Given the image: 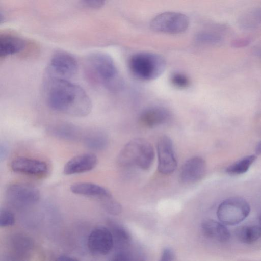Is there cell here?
<instances>
[{
    "label": "cell",
    "instance_id": "obj_8",
    "mask_svg": "<svg viewBox=\"0 0 261 261\" xmlns=\"http://www.w3.org/2000/svg\"><path fill=\"white\" fill-rule=\"evenodd\" d=\"M78 68L75 58L70 54L58 51L51 57L49 63L50 76L68 80L74 76Z\"/></svg>",
    "mask_w": 261,
    "mask_h": 261
},
{
    "label": "cell",
    "instance_id": "obj_34",
    "mask_svg": "<svg viewBox=\"0 0 261 261\" xmlns=\"http://www.w3.org/2000/svg\"><path fill=\"white\" fill-rule=\"evenodd\" d=\"M257 53L258 56L261 58V50H258Z\"/></svg>",
    "mask_w": 261,
    "mask_h": 261
},
{
    "label": "cell",
    "instance_id": "obj_26",
    "mask_svg": "<svg viewBox=\"0 0 261 261\" xmlns=\"http://www.w3.org/2000/svg\"><path fill=\"white\" fill-rule=\"evenodd\" d=\"M170 81L174 86L179 89L186 88L190 84L188 77L184 74L179 72L173 73L171 76Z\"/></svg>",
    "mask_w": 261,
    "mask_h": 261
},
{
    "label": "cell",
    "instance_id": "obj_17",
    "mask_svg": "<svg viewBox=\"0 0 261 261\" xmlns=\"http://www.w3.org/2000/svg\"><path fill=\"white\" fill-rule=\"evenodd\" d=\"M203 234L207 238L220 242L228 241L230 233L225 225L214 220H207L201 224Z\"/></svg>",
    "mask_w": 261,
    "mask_h": 261
},
{
    "label": "cell",
    "instance_id": "obj_21",
    "mask_svg": "<svg viewBox=\"0 0 261 261\" xmlns=\"http://www.w3.org/2000/svg\"><path fill=\"white\" fill-rule=\"evenodd\" d=\"M254 154L244 156L229 166L226 172L230 175H239L246 173L256 159Z\"/></svg>",
    "mask_w": 261,
    "mask_h": 261
},
{
    "label": "cell",
    "instance_id": "obj_25",
    "mask_svg": "<svg viewBox=\"0 0 261 261\" xmlns=\"http://www.w3.org/2000/svg\"><path fill=\"white\" fill-rule=\"evenodd\" d=\"M101 204L103 208L111 214L118 215L121 212V205L113 197L102 201Z\"/></svg>",
    "mask_w": 261,
    "mask_h": 261
},
{
    "label": "cell",
    "instance_id": "obj_27",
    "mask_svg": "<svg viewBox=\"0 0 261 261\" xmlns=\"http://www.w3.org/2000/svg\"><path fill=\"white\" fill-rule=\"evenodd\" d=\"M15 222V216L13 213L6 208L0 211V226L6 227L12 226Z\"/></svg>",
    "mask_w": 261,
    "mask_h": 261
},
{
    "label": "cell",
    "instance_id": "obj_2",
    "mask_svg": "<svg viewBox=\"0 0 261 261\" xmlns=\"http://www.w3.org/2000/svg\"><path fill=\"white\" fill-rule=\"evenodd\" d=\"M85 70L91 82L111 91L116 92L122 87V81L115 63L107 54L95 53L89 55L86 61Z\"/></svg>",
    "mask_w": 261,
    "mask_h": 261
},
{
    "label": "cell",
    "instance_id": "obj_7",
    "mask_svg": "<svg viewBox=\"0 0 261 261\" xmlns=\"http://www.w3.org/2000/svg\"><path fill=\"white\" fill-rule=\"evenodd\" d=\"M5 194L7 200L11 204L19 207L34 204L40 198V193L36 187L22 182L10 185Z\"/></svg>",
    "mask_w": 261,
    "mask_h": 261
},
{
    "label": "cell",
    "instance_id": "obj_1",
    "mask_svg": "<svg viewBox=\"0 0 261 261\" xmlns=\"http://www.w3.org/2000/svg\"><path fill=\"white\" fill-rule=\"evenodd\" d=\"M46 86L47 101L53 110L75 117H84L90 113L91 101L80 86L53 76L49 77Z\"/></svg>",
    "mask_w": 261,
    "mask_h": 261
},
{
    "label": "cell",
    "instance_id": "obj_6",
    "mask_svg": "<svg viewBox=\"0 0 261 261\" xmlns=\"http://www.w3.org/2000/svg\"><path fill=\"white\" fill-rule=\"evenodd\" d=\"M189 24V18L185 14L176 12H165L152 19L150 28L156 32L177 34L185 31Z\"/></svg>",
    "mask_w": 261,
    "mask_h": 261
},
{
    "label": "cell",
    "instance_id": "obj_28",
    "mask_svg": "<svg viewBox=\"0 0 261 261\" xmlns=\"http://www.w3.org/2000/svg\"><path fill=\"white\" fill-rule=\"evenodd\" d=\"M85 7L93 9L99 8L102 7L105 2L101 0H88L82 2Z\"/></svg>",
    "mask_w": 261,
    "mask_h": 261
},
{
    "label": "cell",
    "instance_id": "obj_5",
    "mask_svg": "<svg viewBox=\"0 0 261 261\" xmlns=\"http://www.w3.org/2000/svg\"><path fill=\"white\" fill-rule=\"evenodd\" d=\"M250 207L243 198L233 197L222 202L217 208V215L220 222L227 225L240 223L249 215Z\"/></svg>",
    "mask_w": 261,
    "mask_h": 261
},
{
    "label": "cell",
    "instance_id": "obj_3",
    "mask_svg": "<svg viewBox=\"0 0 261 261\" xmlns=\"http://www.w3.org/2000/svg\"><path fill=\"white\" fill-rule=\"evenodd\" d=\"M154 151L151 144L143 138H135L127 142L120 150L117 163L122 167L136 166L147 170L154 159Z\"/></svg>",
    "mask_w": 261,
    "mask_h": 261
},
{
    "label": "cell",
    "instance_id": "obj_35",
    "mask_svg": "<svg viewBox=\"0 0 261 261\" xmlns=\"http://www.w3.org/2000/svg\"><path fill=\"white\" fill-rule=\"evenodd\" d=\"M259 225L261 226V214L260 215V216L259 217Z\"/></svg>",
    "mask_w": 261,
    "mask_h": 261
},
{
    "label": "cell",
    "instance_id": "obj_14",
    "mask_svg": "<svg viewBox=\"0 0 261 261\" xmlns=\"http://www.w3.org/2000/svg\"><path fill=\"white\" fill-rule=\"evenodd\" d=\"M97 156L92 153H84L70 159L64 165L63 172L69 175L87 172L97 166Z\"/></svg>",
    "mask_w": 261,
    "mask_h": 261
},
{
    "label": "cell",
    "instance_id": "obj_24",
    "mask_svg": "<svg viewBox=\"0 0 261 261\" xmlns=\"http://www.w3.org/2000/svg\"><path fill=\"white\" fill-rule=\"evenodd\" d=\"M196 40L202 44H217L222 41V38L217 33L204 31L197 34Z\"/></svg>",
    "mask_w": 261,
    "mask_h": 261
},
{
    "label": "cell",
    "instance_id": "obj_19",
    "mask_svg": "<svg viewBox=\"0 0 261 261\" xmlns=\"http://www.w3.org/2000/svg\"><path fill=\"white\" fill-rule=\"evenodd\" d=\"M236 235L241 243L252 244L261 238V226L250 225L240 227L236 230Z\"/></svg>",
    "mask_w": 261,
    "mask_h": 261
},
{
    "label": "cell",
    "instance_id": "obj_22",
    "mask_svg": "<svg viewBox=\"0 0 261 261\" xmlns=\"http://www.w3.org/2000/svg\"><path fill=\"white\" fill-rule=\"evenodd\" d=\"M110 230L113 234L114 243L116 242L119 246H123L129 244L131 240L129 232L119 223L110 220L109 222Z\"/></svg>",
    "mask_w": 261,
    "mask_h": 261
},
{
    "label": "cell",
    "instance_id": "obj_20",
    "mask_svg": "<svg viewBox=\"0 0 261 261\" xmlns=\"http://www.w3.org/2000/svg\"><path fill=\"white\" fill-rule=\"evenodd\" d=\"M240 26L245 29H252L261 25V7L251 9L244 13L239 19Z\"/></svg>",
    "mask_w": 261,
    "mask_h": 261
},
{
    "label": "cell",
    "instance_id": "obj_18",
    "mask_svg": "<svg viewBox=\"0 0 261 261\" xmlns=\"http://www.w3.org/2000/svg\"><path fill=\"white\" fill-rule=\"evenodd\" d=\"M27 45L23 38L17 36L4 34L0 37V56L6 57L22 51Z\"/></svg>",
    "mask_w": 261,
    "mask_h": 261
},
{
    "label": "cell",
    "instance_id": "obj_15",
    "mask_svg": "<svg viewBox=\"0 0 261 261\" xmlns=\"http://www.w3.org/2000/svg\"><path fill=\"white\" fill-rule=\"evenodd\" d=\"M170 117V113L167 109L153 106L142 111L139 117V121L144 126L153 128L166 123Z\"/></svg>",
    "mask_w": 261,
    "mask_h": 261
},
{
    "label": "cell",
    "instance_id": "obj_23",
    "mask_svg": "<svg viewBox=\"0 0 261 261\" xmlns=\"http://www.w3.org/2000/svg\"><path fill=\"white\" fill-rule=\"evenodd\" d=\"M86 145L90 148L94 150H101L108 144L106 135L101 132H93L89 134L85 140Z\"/></svg>",
    "mask_w": 261,
    "mask_h": 261
},
{
    "label": "cell",
    "instance_id": "obj_30",
    "mask_svg": "<svg viewBox=\"0 0 261 261\" xmlns=\"http://www.w3.org/2000/svg\"><path fill=\"white\" fill-rule=\"evenodd\" d=\"M251 39L249 37L242 38L234 40L232 45L235 47H242L249 44Z\"/></svg>",
    "mask_w": 261,
    "mask_h": 261
},
{
    "label": "cell",
    "instance_id": "obj_33",
    "mask_svg": "<svg viewBox=\"0 0 261 261\" xmlns=\"http://www.w3.org/2000/svg\"><path fill=\"white\" fill-rule=\"evenodd\" d=\"M255 153L257 155L261 154V141L257 144L255 147Z\"/></svg>",
    "mask_w": 261,
    "mask_h": 261
},
{
    "label": "cell",
    "instance_id": "obj_4",
    "mask_svg": "<svg viewBox=\"0 0 261 261\" xmlns=\"http://www.w3.org/2000/svg\"><path fill=\"white\" fill-rule=\"evenodd\" d=\"M129 68L134 76L143 81L158 78L164 71L166 61L160 55L142 52L133 55L129 60Z\"/></svg>",
    "mask_w": 261,
    "mask_h": 261
},
{
    "label": "cell",
    "instance_id": "obj_11",
    "mask_svg": "<svg viewBox=\"0 0 261 261\" xmlns=\"http://www.w3.org/2000/svg\"><path fill=\"white\" fill-rule=\"evenodd\" d=\"M8 251L2 261H29L33 249V243L28 236L16 234L10 240Z\"/></svg>",
    "mask_w": 261,
    "mask_h": 261
},
{
    "label": "cell",
    "instance_id": "obj_10",
    "mask_svg": "<svg viewBox=\"0 0 261 261\" xmlns=\"http://www.w3.org/2000/svg\"><path fill=\"white\" fill-rule=\"evenodd\" d=\"M158 171L164 175L173 173L177 167V160L170 138L166 135L161 136L156 144Z\"/></svg>",
    "mask_w": 261,
    "mask_h": 261
},
{
    "label": "cell",
    "instance_id": "obj_32",
    "mask_svg": "<svg viewBox=\"0 0 261 261\" xmlns=\"http://www.w3.org/2000/svg\"><path fill=\"white\" fill-rule=\"evenodd\" d=\"M7 153V149L5 146H3L2 145L1 146V149H0V156H1V159L4 156H6V154Z\"/></svg>",
    "mask_w": 261,
    "mask_h": 261
},
{
    "label": "cell",
    "instance_id": "obj_29",
    "mask_svg": "<svg viewBox=\"0 0 261 261\" xmlns=\"http://www.w3.org/2000/svg\"><path fill=\"white\" fill-rule=\"evenodd\" d=\"M174 258V253L172 249L166 247L163 250L159 261H173Z\"/></svg>",
    "mask_w": 261,
    "mask_h": 261
},
{
    "label": "cell",
    "instance_id": "obj_9",
    "mask_svg": "<svg viewBox=\"0 0 261 261\" xmlns=\"http://www.w3.org/2000/svg\"><path fill=\"white\" fill-rule=\"evenodd\" d=\"M114 245V240L110 229L104 226L94 228L88 238V248L94 255H107L111 252Z\"/></svg>",
    "mask_w": 261,
    "mask_h": 261
},
{
    "label": "cell",
    "instance_id": "obj_13",
    "mask_svg": "<svg viewBox=\"0 0 261 261\" xmlns=\"http://www.w3.org/2000/svg\"><path fill=\"white\" fill-rule=\"evenodd\" d=\"M206 165L204 160L194 156L185 162L181 168L179 179L185 184H190L201 180L204 176Z\"/></svg>",
    "mask_w": 261,
    "mask_h": 261
},
{
    "label": "cell",
    "instance_id": "obj_16",
    "mask_svg": "<svg viewBox=\"0 0 261 261\" xmlns=\"http://www.w3.org/2000/svg\"><path fill=\"white\" fill-rule=\"evenodd\" d=\"M70 190L75 194L96 198L100 202L113 197L108 190L92 182H75L71 185Z\"/></svg>",
    "mask_w": 261,
    "mask_h": 261
},
{
    "label": "cell",
    "instance_id": "obj_12",
    "mask_svg": "<svg viewBox=\"0 0 261 261\" xmlns=\"http://www.w3.org/2000/svg\"><path fill=\"white\" fill-rule=\"evenodd\" d=\"M10 167L14 172L35 176H44L49 171L48 165L44 161L25 156L14 159Z\"/></svg>",
    "mask_w": 261,
    "mask_h": 261
},
{
    "label": "cell",
    "instance_id": "obj_31",
    "mask_svg": "<svg viewBox=\"0 0 261 261\" xmlns=\"http://www.w3.org/2000/svg\"><path fill=\"white\" fill-rule=\"evenodd\" d=\"M56 261H79L75 258L67 255H61L59 256Z\"/></svg>",
    "mask_w": 261,
    "mask_h": 261
}]
</instances>
